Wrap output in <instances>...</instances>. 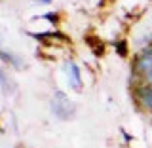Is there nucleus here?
Instances as JSON below:
<instances>
[{"label": "nucleus", "instance_id": "2", "mask_svg": "<svg viewBox=\"0 0 152 148\" xmlns=\"http://www.w3.org/2000/svg\"><path fill=\"white\" fill-rule=\"evenodd\" d=\"M53 112L57 114L59 118H63V120H66V118H70L72 116V112H74V106H72V103L66 99V95L63 93H55V97H53Z\"/></svg>", "mask_w": 152, "mask_h": 148}, {"label": "nucleus", "instance_id": "3", "mask_svg": "<svg viewBox=\"0 0 152 148\" xmlns=\"http://www.w3.org/2000/svg\"><path fill=\"white\" fill-rule=\"evenodd\" d=\"M69 72H70V85L72 87H82V82H80V74H78V66L74 63H69Z\"/></svg>", "mask_w": 152, "mask_h": 148}, {"label": "nucleus", "instance_id": "1", "mask_svg": "<svg viewBox=\"0 0 152 148\" xmlns=\"http://www.w3.org/2000/svg\"><path fill=\"white\" fill-rule=\"evenodd\" d=\"M135 76H137V80L141 82L139 87H137V91L152 89V47H146V50L137 57Z\"/></svg>", "mask_w": 152, "mask_h": 148}]
</instances>
